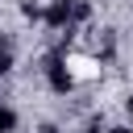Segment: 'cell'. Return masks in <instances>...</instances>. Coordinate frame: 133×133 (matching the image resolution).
Wrapping results in <instances>:
<instances>
[{"label": "cell", "mask_w": 133, "mask_h": 133, "mask_svg": "<svg viewBox=\"0 0 133 133\" xmlns=\"http://www.w3.org/2000/svg\"><path fill=\"white\" fill-rule=\"evenodd\" d=\"M71 71H75L79 79H91V75H96V62L83 58V54H75V58H71Z\"/></svg>", "instance_id": "1"}]
</instances>
